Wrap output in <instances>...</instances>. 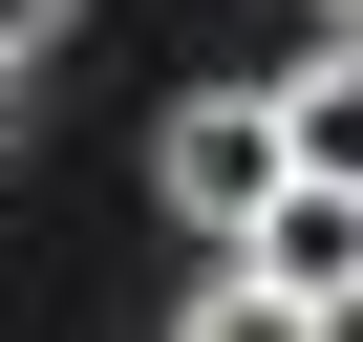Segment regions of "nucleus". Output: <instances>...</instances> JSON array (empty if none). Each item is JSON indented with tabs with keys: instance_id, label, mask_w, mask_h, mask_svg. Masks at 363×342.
Returning <instances> with one entry per match:
<instances>
[{
	"instance_id": "nucleus-4",
	"label": "nucleus",
	"mask_w": 363,
	"mask_h": 342,
	"mask_svg": "<svg viewBox=\"0 0 363 342\" xmlns=\"http://www.w3.org/2000/svg\"><path fill=\"white\" fill-rule=\"evenodd\" d=\"M171 342H342V321H320V299H278L257 257H214L193 299H171Z\"/></svg>"
},
{
	"instance_id": "nucleus-7",
	"label": "nucleus",
	"mask_w": 363,
	"mask_h": 342,
	"mask_svg": "<svg viewBox=\"0 0 363 342\" xmlns=\"http://www.w3.org/2000/svg\"><path fill=\"white\" fill-rule=\"evenodd\" d=\"M342 43H363V0H342Z\"/></svg>"
},
{
	"instance_id": "nucleus-6",
	"label": "nucleus",
	"mask_w": 363,
	"mask_h": 342,
	"mask_svg": "<svg viewBox=\"0 0 363 342\" xmlns=\"http://www.w3.org/2000/svg\"><path fill=\"white\" fill-rule=\"evenodd\" d=\"M22 107H43V65H0V150H22Z\"/></svg>"
},
{
	"instance_id": "nucleus-1",
	"label": "nucleus",
	"mask_w": 363,
	"mask_h": 342,
	"mask_svg": "<svg viewBox=\"0 0 363 342\" xmlns=\"http://www.w3.org/2000/svg\"><path fill=\"white\" fill-rule=\"evenodd\" d=\"M278 193H299V171H278V107H257V86H193V107L150 128V214H171V236H214V257H235Z\"/></svg>"
},
{
	"instance_id": "nucleus-2",
	"label": "nucleus",
	"mask_w": 363,
	"mask_h": 342,
	"mask_svg": "<svg viewBox=\"0 0 363 342\" xmlns=\"http://www.w3.org/2000/svg\"><path fill=\"white\" fill-rule=\"evenodd\" d=\"M257 107H278V171L299 193H363V43H299Z\"/></svg>"
},
{
	"instance_id": "nucleus-5",
	"label": "nucleus",
	"mask_w": 363,
	"mask_h": 342,
	"mask_svg": "<svg viewBox=\"0 0 363 342\" xmlns=\"http://www.w3.org/2000/svg\"><path fill=\"white\" fill-rule=\"evenodd\" d=\"M65 22H86V0H0V65H43V43H65Z\"/></svg>"
},
{
	"instance_id": "nucleus-3",
	"label": "nucleus",
	"mask_w": 363,
	"mask_h": 342,
	"mask_svg": "<svg viewBox=\"0 0 363 342\" xmlns=\"http://www.w3.org/2000/svg\"><path fill=\"white\" fill-rule=\"evenodd\" d=\"M278 299H320V321H363V193H278L257 236H235Z\"/></svg>"
}]
</instances>
